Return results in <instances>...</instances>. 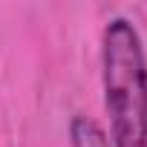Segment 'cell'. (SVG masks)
<instances>
[{
    "label": "cell",
    "mask_w": 147,
    "mask_h": 147,
    "mask_svg": "<svg viewBox=\"0 0 147 147\" xmlns=\"http://www.w3.org/2000/svg\"><path fill=\"white\" fill-rule=\"evenodd\" d=\"M101 66L113 147H147V61L130 20L115 18L107 23Z\"/></svg>",
    "instance_id": "6da1fadb"
},
{
    "label": "cell",
    "mask_w": 147,
    "mask_h": 147,
    "mask_svg": "<svg viewBox=\"0 0 147 147\" xmlns=\"http://www.w3.org/2000/svg\"><path fill=\"white\" fill-rule=\"evenodd\" d=\"M69 138H72V147H113L110 136L104 133V127L87 115H78L72 118L69 124Z\"/></svg>",
    "instance_id": "7a4b0ae2"
}]
</instances>
